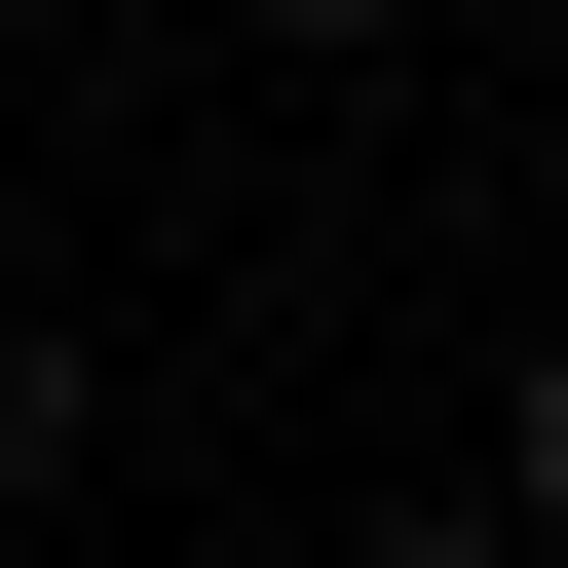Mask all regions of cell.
<instances>
[{
    "label": "cell",
    "mask_w": 568,
    "mask_h": 568,
    "mask_svg": "<svg viewBox=\"0 0 568 568\" xmlns=\"http://www.w3.org/2000/svg\"><path fill=\"white\" fill-rule=\"evenodd\" d=\"M0 493H77V342H39V304H0Z\"/></svg>",
    "instance_id": "1"
},
{
    "label": "cell",
    "mask_w": 568,
    "mask_h": 568,
    "mask_svg": "<svg viewBox=\"0 0 568 568\" xmlns=\"http://www.w3.org/2000/svg\"><path fill=\"white\" fill-rule=\"evenodd\" d=\"M493 530H530V568H568V342H530V417H493Z\"/></svg>",
    "instance_id": "2"
},
{
    "label": "cell",
    "mask_w": 568,
    "mask_h": 568,
    "mask_svg": "<svg viewBox=\"0 0 568 568\" xmlns=\"http://www.w3.org/2000/svg\"><path fill=\"white\" fill-rule=\"evenodd\" d=\"M342 568H530V530H493V493H417V530H342Z\"/></svg>",
    "instance_id": "3"
},
{
    "label": "cell",
    "mask_w": 568,
    "mask_h": 568,
    "mask_svg": "<svg viewBox=\"0 0 568 568\" xmlns=\"http://www.w3.org/2000/svg\"><path fill=\"white\" fill-rule=\"evenodd\" d=\"M227 39H417V0H227Z\"/></svg>",
    "instance_id": "4"
}]
</instances>
